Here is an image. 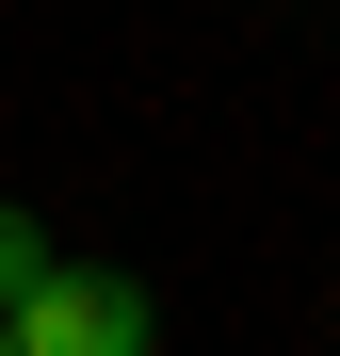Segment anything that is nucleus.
I'll return each mask as SVG.
<instances>
[{"label": "nucleus", "mask_w": 340, "mask_h": 356, "mask_svg": "<svg viewBox=\"0 0 340 356\" xmlns=\"http://www.w3.org/2000/svg\"><path fill=\"white\" fill-rule=\"evenodd\" d=\"M0 340H17V356H146L162 308H146L130 275H65V259H49L17 308H0Z\"/></svg>", "instance_id": "nucleus-1"}, {"label": "nucleus", "mask_w": 340, "mask_h": 356, "mask_svg": "<svg viewBox=\"0 0 340 356\" xmlns=\"http://www.w3.org/2000/svg\"><path fill=\"white\" fill-rule=\"evenodd\" d=\"M33 275H49V243H33V211H0V308H17Z\"/></svg>", "instance_id": "nucleus-2"}, {"label": "nucleus", "mask_w": 340, "mask_h": 356, "mask_svg": "<svg viewBox=\"0 0 340 356\" xmlns=\"http://www.w3.org/2000/svg\"><path fill=\"white\" fill-rule=\"evenodd\" d=\"M0 356H17V340H0Z\"/></svg>", "instance_id": "nucleus-3"}]
</instances>
